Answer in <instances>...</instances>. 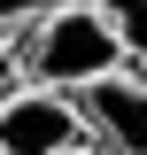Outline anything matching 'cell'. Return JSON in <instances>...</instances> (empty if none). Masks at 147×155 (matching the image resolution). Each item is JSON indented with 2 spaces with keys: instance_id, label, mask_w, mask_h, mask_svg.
<instances>
[{
  "instance_id": "cell-6",
  "label": "cell",
  "mask_w": 147,
  "mask_h": 155,
  "mask_svg": "<svg viewBox=\"0 0 147 155\" xmlns=\"http://www.w3.org/2000/svg\"><path fill=\"white\" fill-rule=\"evenodd\" d=\"M16 85V54H8V39H0V93Z\"/></svg>"
},
{
  "instance_id": "cell-5",
  "label": "cell",
  "mask_w": 147,
  "mask_h": 155,
  "mask_svg": "<svg viewBox=\"0 0 147 155\" xmlns=\"http://www.w3.org/2000/svg\"><path fill=\"white\" fill-rule=\"evenodd\" d=\"M47 8H62V0H0V39L8 31H23L31 16H47Z\"/></svg>"
},
{
  "instance_id": "cell-2",
  "label": "cell",
  "mask_w": 147,
  "mask_h": 155,
  "mask_svg": "<svg viewBox=\"0 0 147 155\" xmlns=\"http://www.w3.org/2000/svg\"><path fill=\"white\" fill-rule=\"evenodd\" d=\"M85 140V124H77V101L54 93V85H8L0 93V155H62Z\"/></svg>"
},
{
  "instance_id": "cell-1",
  "label": "cell",
  "mask_w": 147,
  "mask_h": 155,
  "mask_svg": "<svg viewBox=\"0 0 147 155\" xmlns=\"http://www.w3.org/2000/svg\"><path fill=\"white\" fill-rule=\"evenodd\" d=\"M8 54H16L23 85H54V93H77V85H93V78L124 70V62H116V39H109V23H101L93 0H62V8L31 16L23 31H8Z\"/></svg>"
},
{
  "instance_id": "cell-4",
  "label": "cell",
  "mask_w": 147,
  "mask_h": 155,
  "mask_svg": "<svg viewBox=\"0 0 147 155\" xmlns=\"http://www.w3.org/2000/svg\"><path fill=\"white\" fill-rule=\"evenodd\" d=\"M93 8H101V23L116 39V62L132 78H147V0H93Z\"/></svg>"
},
{
  "instance_id": "cell-7",
  "label": "cell",
  "mask_w": 147,
  "mask_h": 155,
  "mask_svg": "<svg viewBox=\"0 0 147 155\" xmlns=\"http://www.w3.org/2000/svg\"><path fill=\"white\" fill-rule=\"evenodd\" d=\"M62 155H101V147H93V140H77V147H62Z\"/></svg>"
},
{
  "instance_id": "cell-3",
  "label": "cell",
  "mask_w": 147,
  "mask_h": 155,
  "mask_svg": "<svg viewBox=\"0 0 147 155\" xmlns=\"http://www.w3.org/2000/svg\"><path fill=\"white\" fill-rule=\"evenodd\" d=\"M70 101H77V124L101 155H147V78L109 70L93 85H77Z\"/></svg>"
}]
</instances>
